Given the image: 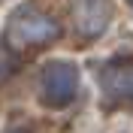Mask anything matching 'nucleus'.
I'll use <instances>...</instances> for the list:
<instances>
[{"instance_id": "f257e3e1", "label": "nucleus", "mask_w": 133, "mask_h": 133, "mask_svg": "<svg viewBox=\"0 0 133 133\" xmlns=\"http://www.w3.org/2000/svg\"><path fill=\"white\" fill-rule=\"evenodd\" d=\"M58 36H61L58 21L45 12H39L36 6L18 9L9 18V27H6V42L12 49H36V45H45Z\"/></svg>"}, {"instance_id": "f03ea898", "label": "nucleus", "mask_w": 133, "mask_h": 133, "mask_svg": "<svg viewBox=\"0 0 133 133\" xmlns=\"http://www.w3.org/2000/svg\"><path fill=\"white\" fill-rule=\"evenodd\" d=\"M76 88H79V70L73 64H66V61L45 64V70L39 76V97L45 106H51V109L66 106L76 97Z\"/></svg>"}, {"instance_id": "7ed1b4c3", "label": "nucleus", "mask_w": 133, "mask_h": 133, "mask_svg": "<svg viewBox=\"0 0 133 133\" xmlns=\"http://www.w3.org/2000/svg\"><path fill=\"white\" fill-rule=\"evenodd\" d=\"M106 21H109V6L103 0H91L79 9V30L85 36H97V33L106 30Z\"/></svg>"}, {"instance_id": "20e7f679", "label": "nucleus", "mask_w": 133, "mask_h": 133, "mask_svg": "<svg viewBox=\"0 0 133 133\" xmlns=\"http://www.w3.org/2000/svg\"><path fill=\"white\" fill-rule=\"evenodd\" d=\"M106 88L118 97H130L133 100V70H112L106 76Z\"/></svg>"}, {"instance_id": "39448f33", "label": "nucleus", "mask_w": 133, "mask_h": 133, "mask_svg": "<svg viewBox=\"0 0 133 133\" xmlns=\"http://www.w3.org/2000/svg\"><path fill=\"white\" fill-rule=\"evenodd\" d=\"M130 3H133V0H130Z\"/></svg>"}]
</instances>
